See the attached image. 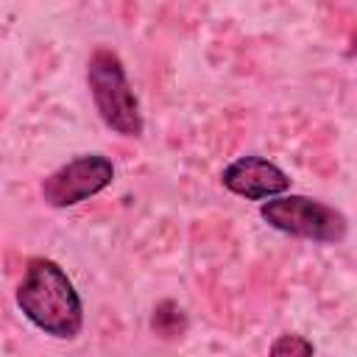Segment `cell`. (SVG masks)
Masks as SVG:
<instances>
[{
    "mask_svg": "<svg viewBox=\"0 0 357 357\" xmlns=\"http://www.w3.org/2000/svg\"><path fill=\"white\" fill-rule=\"evenodd\" d=\"M22 315L50 337L73 340L84 326V304L64 268L47 257H33L17 287Z\"/></svg>",
    "mask_w": 357,
    "mask_h": 357,
    "instance_id": "obj_1",
    "label": "cell"
},
{
    "mask_svg": "<svg viewBox=\"0 0 357 357\" xmlns=\"http://www.w3.org/2000/svg\"><path fill=\"white\" fill-rule=\"evenodd\" d=\"M86 84L100 120L120 137H142L139 100L128 84L120 56L109 47H98L86 61Z\"/></svg>",
    "mask_w": 357,
    "mask_h": 357,
    "instance_id": "obj_2",
    "label": "cell"
},
{
    "mask_svg": "<svg viewBox=\"0 0 357 357\" xmlns=\"http://www.w3.org/2000/svg\"><path fill=\"white\" fill-rule=\"evenodd\" d=\"M259 218L290 237L310 243H340L349 231V220L340 209L307 198V195H273L259 204Z\"/></svg>",
    "mask_w": 357,
    "mask_h": 357,
    "instance_id": "obj_3",
    "label": "cell"
},
{
    "mask_svg": "<svg viewBox=\"0 0 357 357\" xmlns=\"http://www.w3.org/2000/svg\"><path fill=\"white\" fill-rule=\"evenodd\" d=\"M112 178H114V165L109 156L81 153L64 162L61 167H56L53 173H47L42 178L39 192H42V201L50 204L53 209H67L106 190Z\"/></svg>",
    "mask_w": 357,
    "mask_h": 357,
    "instance_id": "obj_4",
    "label": "cell"
},
{
    "mask_svg": "<svg viewBox=\"0 0 357 357\" xmlns=\"http://www.w3.org/2000/svg\"><path fill=\"white\" fill-rule=\"evenodd\" d=\"M220 184L245 201H265V198H273L290 190L287 173L279 165L257 153L240 156L231 165H226L220 170Z\"/></svg>",
    "mask_w": 357,
    "mask_h": 357,
    "instance_id": "obj_5",
    "label": "cell"
},
{
    "mask_svg": "<svg viewBox=\"0 0 357 357\" xmlns=\"http://www.w3.org/2000/svg\"><path fill=\"white\" fill-rule=\"evenodd\" d=\"M151 326L156 335L162 337H176L187 329V318H184V310L176 304V301H162L153 307V318H151Z\"/></svg>",
    "mask_w": 357,
    "mask_h": 357,
    "instance_id": "obj_6",
    "label": "cell"
},
{
    "mask_svg": "<svg viewBox=\"0 0 357 357\" xmlns=\"http://www.w3.org/2000/svg\"><path fill=\"white\" fill-rule=\"evenodd\" d=\"M315 346L310 340H304L301 335H279L273 343H271V354H312Z\"/></svg>",
    "mask_w": 357,
    "mask_h": 357,
    "instance_id": "obj_7",
    "label": "cell"
}]
</instances>
